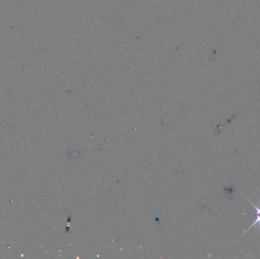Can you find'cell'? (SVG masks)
Segmentation results:
<instances>
[{"label": "cell", "mask_w": 260, "mask_h": 259, "mask_svg": "<svg viewBox=\"0 0 260 259\" xmlns=\"http://www.w3.org/2000/svg\"><path fill=\"white\" fill-rule=\"evenodd\" d=\"M251 204H252V206L254 207V209L256 210V216H257V219L255 220V221H254V224H253L252 225H251V227H250L248 229V230H246V232L249 231V230H251V229L253 227H254V226L257 225V224H260V208H258L257 206H255V205H254V204H253V203L251 202Z\"/></svg>", "instance_id": "6da1fadb"}]
</instances>
